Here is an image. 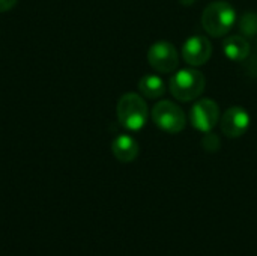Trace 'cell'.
<instances>
[{
  "label": "cell",
  "instance_id": "6da1fadb",
  "mask_svg": "<svg viewBox=\"0 0 257 256\" xmlns=\"http://www.w3.org/2000/svg\"><path fill=\"white\" fill-rule=\"evenodd\" d=\"M236 23L235 8L224 0H217L208 5L202 14L203 29L214 38L227 35Z\"/></svg>",
  "mask_w": 257,
  "mask_h": 256
},
{
  "label": "cell",
  "instance_id": "5bb4252c",
  "mask_svg": "<svg viewBox=\"0 0 257 256\" xmlns=\"http://www.w3.org/2000/svg\"><path fill=\"white\" fill-rule=\"evenodd\" d=\"M18 0H0V14L2 12H6L9 9H12L15 5H17Z\"/></svg>",
  "mask_w": 257,
  "mask_h": 256
},
{
  "label": "cell",
  "instance_id": "7c38bea8",
  "mask_svg": "<svg viewBox=\"0 0 257 256\" xmlns=\"http://www.w3.org/2000/svg\"><path fill=\"white\" fill-rule=\"evenodd\" d=\"M239 30L244 36H254L257 35V14L247 12L239 20Z\"/></svg>",
  "mask_w": 257,
  "mask_h": 256
},
{
  "label": "cell",
  "instance_id": "30bf717a",
  "mask_svg": "<svg viewBox=\"0 0 257 256\" xmlns=\"http://www.w3.org/2000/svg\"><path fill=\"white\" fill-rule=\"evenodd\" d=\"M223 51L227 59L233 62H242L250 54V42L244 35H233L223 41Z\"/></svg>",
  "mask_w": 257,
  "mask_h": 256
},
{
  "label": "cell",
  "instance_id": "4fadbf2b",
  "mask_svg": "<svg viewBox=\"0 0 257 256\" xmlns=\"http://www.w3.org/2000/svg\"><path fill=\"white\" fill-rule=\"evenodd\" d=\"M202 145H203V148H205L206 151L215 152V151H218V148H220V137H218L217 134H214L212 131L205 133V137H203V140H202Z\"/></svg>",
  "mask_w": 257,
  "mask_h": 256
},
{
  "label": "cell",
  "instance_id": "8992f818",
  "mask_svg": "<svg viewBox=\"0 0 257 256\" xmlns=\"http://www.w3.org/2000/svg\"><path fill=\"white\" fill-rule=\"evenodd\" d=\"M149 65L161 74L173 72L179 65V54L173 44L169 41H158L148 50Z\"/></svg>",
  "mask_w": 257,
  "mask_h": 256
},
{
  "label": "cell",
  "instance_id": "9c48e42d",
  "mask_svg": "<svg viewBox=\"0 0 257 256\" xmlns=\"http://www.w3.org/2000/svg\"><path fill=\"white\" fill-rule=\"evenodd\" d=\"M113 155L122 163H131L139 157V142L130 134H119L111 143Z\"/></svg>",
  "mask_w": 257,
  "mask_h": 256
},
{
  "label": "cell",
  "instance_id": "ba28073f",
  "mask_svg": "<svg viewBox=\"0 0 257 256\" xmlns=\"http://www.w3.org/2000/svg\"><path fill=\"white\" fill-rule=\"evenodd\" d=\"M212 56V44L206 36L193 35L182 45V57L190 66H202Z\"/></svg>",
  "mask_w": 257,
  "mask_h": 256
},
{
  "label": "cell",
  "instance_id": "52a82bcc",
  "mask_svg": "<svg viewBox=\"0 0 257 256\" xmlns=\"http://www.w3.org/2000/svg\"><path fill=\"white\" fill-rule=\"evenodd\" d=\"M250 121L251 119H250L248 112L242 107L235 106V107H229L227 110H224L220 119V127L226 137L238 139L248 131Z\"/></svg>",
  "mask_w": 257,
  "mask_h": 256
},
{
  "label": "cell",
  "instance_id": "7a4b0ae2",
  "mask_svg": "<svg viewBox=\"0 0 257 256\" xmlns=\"http://www.w3.org/2000/svg\"><path fill=\"white\" fill-rule=\"evenodd\" d=\"M205 75L194 66L179 69L173 74L169 83V91L178 101L190 103L197 100L205 91Z\"/></svg>",
  "mask_w": 257,
  "mask_h": 256
},
{
  "label": "cell",
  "instance_id": "8fae6325",
  "mask_svg": "<svg viewBox=\"0 0 257 256\" xmlns=\"http://www.w3.org/2000/svg\"><path fill=\"white\" fill-rule=\"evenodd\" d=\"M139 91L142 97L148 100H158L166 94L164 80L157 74H146L139 81Z\"/></svg>",
  "mask_w": 257,
  "mask_h": 256
},
{
  "label": "cell",
  "instance_id": "5b68a950",
  "mask_svg": "<svg viewBox=\"0 0 257 256\" xmlns=\"http://www.w3.org/2000/svg\"><path fill=\"white\" fill-rule=\"evenodd\" d=\"M191 125L200 133L212 131L220 122V107L211 98H202L194 103L190 112Z\"/></svg>",
  "mask_w": 257,
  "mask_h": 256
},
{
  "label": "cell",
  "instance_id": "3957f363",
  "mask_svg": "<svg viewBox=\"0 0 257 256\" xmlns=\"http://www.w3.org/2000/svg\"><path fill=\"white\" fill-rule=\"evenodd\" d=\"M116 113L122 127L130 131H139L148 122L149 109L145 101V97L134 92H128L119 98Z\"/></svg>",
  "mask_w": 257,
  "mask_h": 256
},
{
  "label": "cell",
  "instance_id": "277c9868",
  "mask_svg": "<svg viewBox=\"0 0 257 256\" xmlns=\"http://www.w3.org/2000/svg\"><path fill=\"white\" fill-rule=\"evenodd\" d=\"M151 116L154 124L169 134L181 133L187 124L184 110L176 103L169 100H161L160 103H157L151 112Z\"/></svg>",
  "mask_w": 257,
  "mask_h": 256
}]
</instances>
